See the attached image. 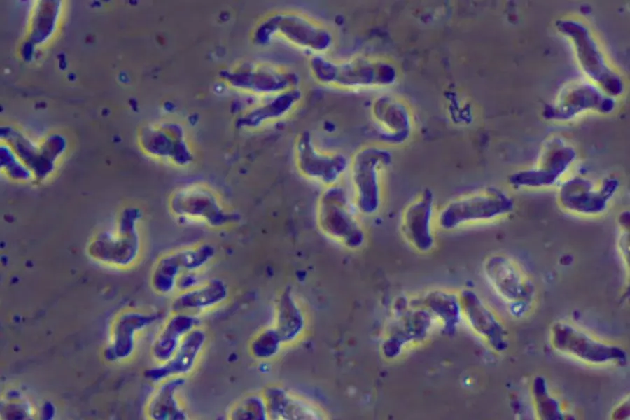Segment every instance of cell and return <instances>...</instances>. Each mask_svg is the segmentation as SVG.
Listing matches in <instances>:
<instances>
[{
    "label": "cell",
    "mask_w": 630,
    "mask_h": 420,
    "mask_svg": "<svg viewBox=\"0 0 630 420\" xmlns=\"http://www.w3.org/2000/svg\"><path fill=\"white\" fill-rule=\"evenodd\" d=\"M1 172L11 181L18 183L34 181L31 169L22 160L15 158L12 154H4L1 160Z\"/></svg>",
    "instance_id": "obj_21"
},
{
    "label": "cell",
    "mask_w": 630,
    "mask_h": 420,
    "mask_svg": "<svg viewBox=\"0 0 630 420\" xmlns=\"http://www.w3.org/2000/svg\"><path fill=\"white\" fill-rule=\"evenodd\" d=\"M545 386L542 384L536 386L535 390V396L538 408V412H541L545 406L547 407L548 411L552 412V419H561V414L559 410V406L554 400L552 399L545 390ZM551 414V412H550Z\"/></svg>",
    "instance_id": "obj_23"
},
{
    "label": "cell",
    "mask_w": 630,
    "mask_h": 420,
    "mask_svg": "<svg viewBox=\"0 0 630 420\" xmlns=\"http://www.w3.org/2000/svg\"><path fill=\"white\" fill-rule=\"evenodd\" d=\"M278 334L272 329L266 330L257 335L250 344L252 355L259 359L270 358L276 351Z\"/></svg>",
    "instance_id": "obj_22"
},
{
    "label": "cell",
    "mask_w": 630,
    "mask_h": 420,
    "mask_svg": "<svg viewBox=\"0 0 630 420\" xmlns=\"http://www.w3.org/2000/svg\"><path fill=\"white\" fill-rule=\"evenodd\" d=\"M308 65L317 83L342 91L377 88L391 79V70L386 63L363 57L336 59L315 55L310 57Z\"/></svg>",
    "instance_id": "obj_1"
},
{
    "label": "cell",
    "mask_w": 630,
    "mask_h": 420,
    "mask_svg": "<svg viewBox=\"0 0 630 420\" xmlns=\"http://www.w3.org/2000/svg\"><path fill=\"white\" fill-rule=\"evenodd\" d=\"M437 214L435 194L429 188L420 191L402 210L400 231L415 251L426 254L435 248Z\"/></svg>",
    "instance_id": "obj_10"
},
{
    "label": "cell",
    "mask_w": 630,
    "mask_h": 420,
    "mask_svg": "<svg viewBox=\"0 0 630 420\" xmlns=\"http://www.w3.org/2000/svg\"><path fill=\"white\" fill-rule=\"evenodd\" d=\"M295 155L298 169L306 177L323 183L332 184L348 166L343 155L320 150L307 131L302 132L297 137Z\"/></svg>",
    "instance_id": "obj_12"
},
{
    "label": "cell",
    "mask_w": 630,
    "mask_h": 420,
    "mask_svg": "<svg viewBox=\"0 0 630 420\" xmlns=\"http://www.w3.org/2000/svg\"><path fill=\"white\" fill-rule=\"evenodd\" d=\"M512 198L503 190L488 186L455 197L437 214L438 227L452 232L469 225L504 218L513 209Z\"/></svg>",
    "instance_id": "obj_2"
},
{
    "label": "cell",
    "mask_w": 630,
    "mask_h": 420,
    "mask_svg": "<svg viewBox=\"0 0 630 420\" xmlns=\"http://www.w3.org/2000/svg\"><path fill=\"white\" fill-rule=\"evenodd\" d=\"M215 247L209 243L195 244L164 253L155 262L150 274V286L158 295L176 292V283L185 272H201L214 257Z\"/></svg>",
    "instance_id": "obj_8"
},
{
    "label": "cell",
    "mask_w": 630,
    "mask_h": 420,
    "mask_svg": "<svg viewBox=\"0 0 630 420\" xmlns=\"http://www.w3.org/2000/svg\"><path fill=\"white\" fill-rule=\"evenodd\" d=\"M391 162L390 153L377 147H365L354 156L350 164L353 203L359 213L371 216L379 211L384 175Z\"/></svg>",
    "instance_id": "obj_6"
},
{
    "label": "cell",
    "mask_w": 630,
    "mask_h": 420,
    "mask_svg": "<svg viewBox=\"0 0 630 420\" xmlns=\"http://www.w3.org/2000/svg\"><path fill=\"white\" fill-rule=\"evenodd\" d=\"M483 270L489 284L507 302L517 304L529 297L532 288L528 280L517 264L507 256L494 254L488 257Z\"/></svg>",
    "instance_id": "obj_13"
},
{
    "label": "cell",
    "mask_w": 630,
    "mask_h": 420,
    "mask_svg": "<svg viewBox=\"0 0 630 420\" xmlns=\"http://www.w3.org/2000/svg\"><path fill=\"white\" fill-rule=\"evenodd\" d=\"M168 206L176 218L213 229L225 228L238 220L237 214L224 204L214 190L203 183L176 188L169 196Z\"/></svg>",
    "instance_id": "obj_5"
},
{
    "label": "cell",
    "mask_w": 630,
    "mask_h": 420,
    "mask_svg": "<svg viewBox=\"0 0 630 420\" xmlns=\"http://www.w3.org/2000/svg\"><path fill=\"white\" fill-rule=\"evenodd\" d=\"M186 382V377H182L158 382L146 406V416L152 420L188 419V414L179 398Z\"/></svg>",
    "instance_id": "obj_19"
},
{
    "label": "cell",
    "mask_w": 630,
    "mask_h": 420,
    "mask_svg": "<svg viewBox=\"0 0 630 420\" xmlns=\"http://www.w3.org/2000/svg\"><path fill=\"white\" fill-rule=\"evenodd\" d=\"M200 272H185L178 279L176 283V292H183L199 286L203 281L201 280Z\"/></svg>",
    "instance_id": "obj_24"
},
{
    "label": "cell",
    "mask_w": 630,
    "mask_h": 420,
    "mask_svg": "<svg viewBox=\"0 0 630 420\" xmlns=\"http://www.w3.org/2000/svg\"><path fill=\"white\" fill-rule=\"evenodd\" d=\"M142 216V211L138 207H125L120 212L113 229L103 230L90 240L87 248L90 258L114 269L133 267L141 253L139 223Z\"/></svg>",
    "instance_id": "obj_3"
},
{
    "label": "cell",
    "mask_w": 630,
    "mask_h": 420,
    "mask_svg": "<svg viewBox=\"0 0 630 420\" xmlns=\"http://www.w3.org/2000/svg\"><path fill=\"white\" fill-rule=\"evenodd\" d=\"M207 342L206 330L199 326L183 339L173 356L165 363L157 365L147 372L152 381L158 383L175 377H186L200 360Z\"/></svg>",
    "instance_id": "obj_15"
},
{
    "label": "cell",
    "mask_w": 630,
    "mask_h": 420,
    "mask_svg": "<svg viewBox=\"0 0 630 420\" xmlns=\"http://www.w3.org/2000/svg\"><path fill=\"white\" fill-rule=\"evenodd\" d=\"M550 342L556 351L589 364L623 363L626 357L622 348L595 339L565 322H557L552 326Z\"/></svg>",
    "instance_id": "obj_9"
},
{
    "label": "cell",
    "mask_w": 630,
    "mask_h": 420,
    "mask_svg": "<svg viewBox=\"0 0 630 420\" xmlns=\"http://www.w3.org/2000/svg\"><path fill=\"white\" fill-rule=\"evenodd\" d=\"M200 326L198 316L180 312L172 314L163 323L151 346V356L157 365L167 362L175 354L185 337Z\"/></svg>",
    "instance_id": "obj_18"
},
{
    "label": "cell",
    "mask_w": 630,
    "mask_h": 420,
    "mask_svg": "<svg viewBox=\"0 0 630 420\" xmlns=\"http://www.w3.org/2000/svg\"><path fill=\"white\" fill-rule=\"evenodd\" d=\"M461 315L470 328L493 351L501 352L508 346L507 331L489 307L472 290L458 293Z\"/></svg>",
    "instance_id": "obj_11"
},
{
    "label": "cell",
    "mask_w": 630,
    "mask_h": 420,
    "mask_svg": "<svg viewBox=\"0 0 630 420\" xmlns=\"http://www.w3.org/2000/svg\"><path fill=\"white\" fill-rule=\"evenodd\" d=\"M227 416L232 420L267 419L262 396L251 395L242 398L230 408Z\"/></svg>",
    "instance_id": "obj_20"
},
{
    "label": "cell",
    "mask_w": 630,
    "mask_h": 420,
    "mask_svg": "<svg viewBox=\"0 0 630 420\" xmlns=\"http://www.w3.org/2000/svg\"><path fill=\"white\" fill-rule=\"evenodd\" d=\"M617 186L615 181L606 180L598 188L589 181L575 178L562 186L559 200L568 211L578 214L595 215L604 211Z\"/></svg>",
    "instance_id": "obj_14"
},
{
    "label": "cell",
    "mask_w": 630,
    "mask_h": 420,
    "mask_svg": "<svg viewBox=\"0 0 630 420\" xmlns=\"http://www.w3.org/2000/svg\"><path fill=\"white\" fill-rule=\"evenodd\" d=\"M260 41L277 39L302 51L324 55L333 45L330 29L313 17L295 10L275 13L258 31Z\"/></svg>",
    "instance_id": "obj_4"
},
{
    "label": "cell",
    "mask_w": 630,
    "mask_h": 420,
    "mask_svg": "<svg viewBox=\"0 0 630 420\" xmlns=\"http://www.w3.org/2000/svg\"><path fill=\"white\" fill-rule=\"evenodd\" d=\"M341 188H329L320 199L318 222L323 233L349 249H359L365 232L356 212Z\"/></svg>",
    "instance_id": "obj_7"
},
{
    "label": "cell",
    "mask_w": 630,
    "mask_h": 420,
    "mask_svg": "<svg viewBox=\"0 0 630 420\" xmlns=\"http://www.w3.org/2000/svg\"><path fill=\"white\" fill-rule=\"evenodd\" d=\"M229 296V288L225 281L213 278L204 281L190 290L178 292L173 298L172 312L187 313L199 316L223 304Z\"/></svg>",
    "instance_id": "obj_16"
},
{
    "label": "cell",
    "mask_w": 630,
    "mask_h": 420,
    "mask_svg": "<svg viewBox=\"0 0 630 420\" xmlns=\"http://www.w3.org/2000/svg\"><path fill=\"white\" fill-rule=\"evenodd\" d=\"M158 316L137 310L125 311L115 319L111 344L118 360L130 358L134 353L138 335L152 325Z\"/></svg>",
    "instance_id": "obj_17"
}]
</instances>
